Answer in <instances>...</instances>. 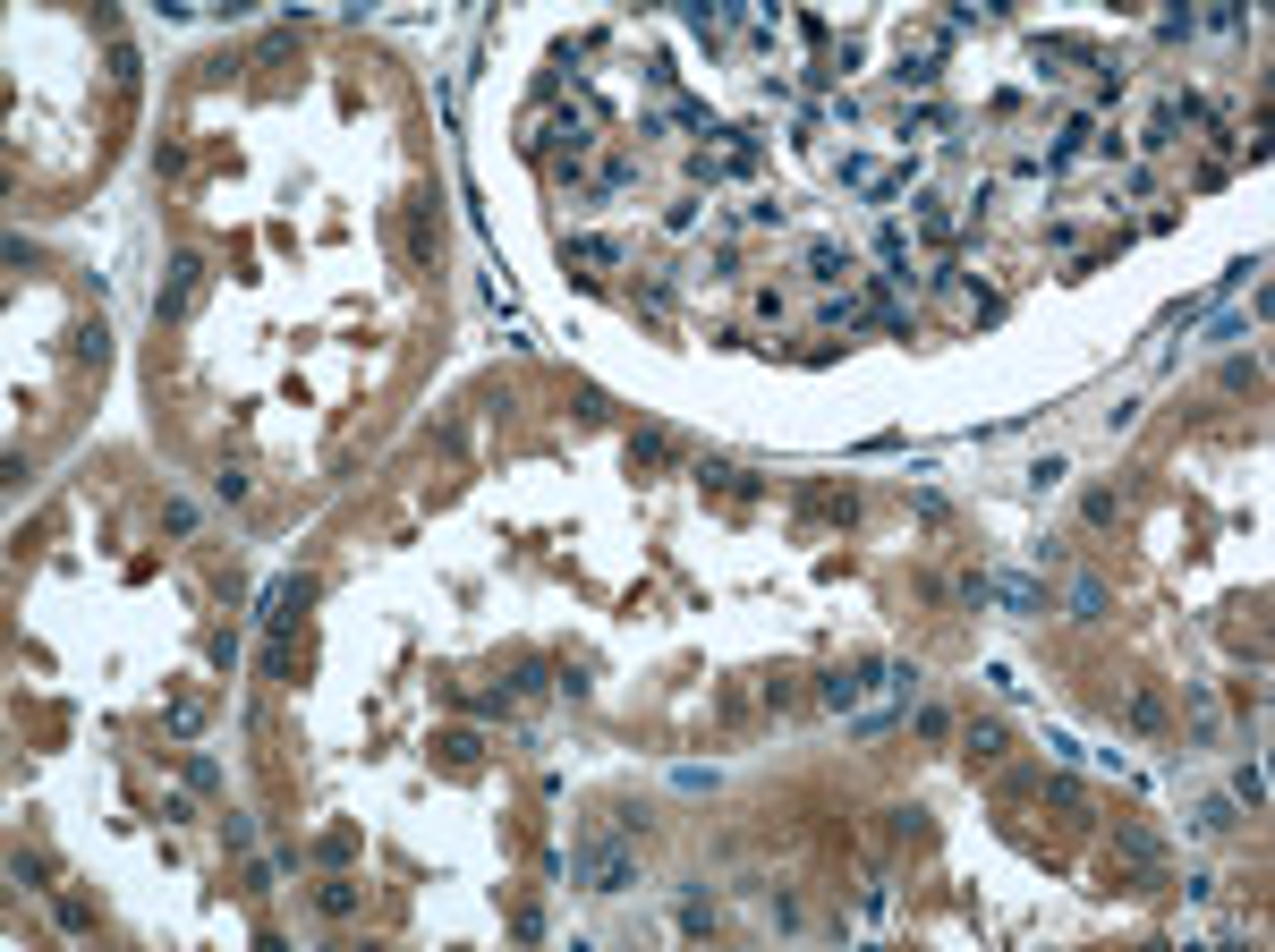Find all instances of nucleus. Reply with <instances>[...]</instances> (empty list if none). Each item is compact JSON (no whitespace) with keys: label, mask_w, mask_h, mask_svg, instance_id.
<instances>
[{"label":"nucleus","mask_w":1275,"mask_h":952,"mask_svg":"<svg viewBox=\"0 0 1275 952\" xmlns=\"http://www.w3.org/2000/svg\"><path fill=\"white\" fill-rule=\"evenodd\" d=\"M621 833H630V825H621ZM621 833H604V842H579V850H570V876H579L587 893H630V885H638V859L621 850Z\"/></svg>","instance_id":"obj_1"},{"label":"nucleus","mask_w":1275,"mask_h":952,"mask_svg":"<svg viewBox=\"0 0 1275 952\" xmlns=\"http://www.w3.org/2000/svg\"><path fill=\"white\" fill-rule=\"evenodd\" d=\"M935 60H944V35H902V85H935Z\"/></svg>","instance_id":"obj_2"},{"label":"nucleus","mask_w":1275,"mask_h":952,"mask_svg":"<svg viewBox=\"0 0 1275 952\" xmlns=\"http://www.w3.org/2000/svg\"><path fill=\"white\" fill-rule=\"evenodd\" d=\"M196 290H205V264H196V255H179V264H171V290H162V315H187Z\"/></svg>","instance_id":"obj_3"},{"label":"nucleus","mask_w":1275,"mask_h":952,"mask_svg":"<svg viewBox=\"0 0 1275 952\" xmlns=\"http://www.w3.org/2000/svg\"><path fill=\"white\" fill-rule=\"evenodd\" d=\"M986 595H995V604H1012V612H1046L1038 579H986Z\"/></svg>","instance_id":"obj_4"},{"label":"nucleus","mask_w":1275,"mask_h":952,"mask_svg":"<svg viewBox=\"0 0 1275 952\" xmlns=\"http://www.w3.org/2000/svg\"><path fill=\"white\" fill-rule=\"evenodd\" d=\"M800 264H808V281H842V273H851V255H842L833 238H816V247L800 255Z\"/></svg>","instance_id":"obj_5"},{"label":"nucleus","mask_w":1275,"mask_h":952,"mask_svg":"<svg viewBox=\"0 0 1275 952\" xmlns=\"http://www.w3.org/2000/svg\"><path fill=\"white\" fill-rule=\"evenodd\" d=\"M816 323H825V332H851V323H868V306H859V298H825V315H816Z\"/></svg>","instance_id":"obj_6"},{"label":"nucleus","mask_w":1275,"mask_h":952,"mask_svg":"<svg viewBox=\"0 0 1275 952\" xmlns=\"http://www.w3.org/2000/svg\"><path fill=\"white\" fill-rule=\"evenodd\" d=\"M1071 612H1080V621H1097V612H1105V587H1097V579H1071Z\"/></svg>","instance_id":"obj_7"},{"label":"nucleus","mask_w":1275,"mask_h":952,"mask_svg":"<svg viewBox=\"0 0 1275 952\" xmlns=\"http://www.w3.org/2000/svg\"><path fill=\"white\" fill-rule=\"evenodd\" d=\"M919 230H927V238H952V213H944V196H919Z\"/></svg>","instance_id":"obj_8"},{"label":"nucleus","mask_w":1275,"mask_h":952,"mask_svg":"<svg viewBox=\"0 0 1275 952\" xmlns=\"http://www.w3.org/2000/svg\"><path fill=\"white\" fill-rule=\"evenodd\" d=\"M570 255H587V264H621V247H613V238H570Z\"/></svg>","instance_id":"obj_9"},{"label":"nucleus","mask_w":1275,"mask_h":952,"mask_svg":"<svg viewBox=\"0 0 1275 952\" xmlns=\"http://www.w3.org/2000/svg\"><path fill=\"white\" fill-rule=\"evenodd\" d=\"M1233 799H1250V808H1267V782H1259V766H1241V774H1233Z\"/></svg>","instance_id":"obj_10"},{"label":"nucleus","mask_w":1275,"mask_h":952,"mask_svg":"<svg viewBox=\"0 0 1275 952\" xmlns=\"http://www.w3.org/2000/svg\"><path fill=\"white\" fill-rule=\"evenodd\" d=\"M315 901H324V910H332V918H349V910H357V885H324Z\"/></svg>","instance_id":"obj_11"}]
</instances>
